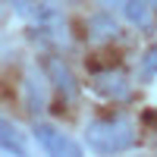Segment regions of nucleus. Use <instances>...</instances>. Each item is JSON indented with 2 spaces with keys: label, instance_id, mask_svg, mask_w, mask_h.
<instances>
[{
  "label": "nucleus",
  "instance_id": "obj_1",
  "mask_svg": "<svg viewBox=\"0 0 157 157\" xmlns=\"http://www.w3.org/2000/svg\"><path fill=\"white\" fill-rule=\"evenodd\" d=\"M135 123L129 116H101L85 126V145L98 154H116L135 145Z\"/></svg>",
  "mask_w": 157,
  "mask_h": 157
},
{
  "label": "nucleus",
  "instance_id": "obj_2",
  "mask_svg": "<svg viewBox=\"0 0 157 157\" xmlns=\"http://www.w3.org/2000/svg\"><path fill=\"white\" fill-rule=\"evenodd\" d=\"M35 141L47 154H66V157H78V154H82L78 141H72L63 129L50 126V123H35Z\"/></svg>",
  "mask_w": 157,
  "mask_h": 157
},
{
  "label": "nucleus",
  "instance_id": "obj_3",
  "mask_svg": "<svg viewBox=\"0 0 157 157\" xmlns=\"http://www.w3.org/2000/svg\"><path fill=\"white\" fill-rule=\"evenodd\" d=\"M91 85H94V91L101 98H107V101H126L129 94H132V85H129L126 72H120V69L98 72L94 78H91Z\"/></svg>",
  "mask_w": 157,
  "mask_h": 157
},
{
  "label": "nucleus",
  "instance_id": "obj_4",
  "mask_svg": "<svg viewBox=\"0 0 157 157\" xmlns=\"http://www.w3.org/2000/svg\"><path fill=\"white\" fill-rule=\"evenodd\" d=\"M47 72H50V82H54V88L60 91L63 98H75L78 85H75V78H72L69 66H66L63 60H57V57H47Z\"/></svg>",
  "mask_w": 157,
  "mask_h": 157
},
{
  "label": "nucleus",
  "instance_id": "obj_5",
  "mask_svg": "<svg viewBox=\"0 0 157 157\" xmlns=\"http://www.w3.org/2000/svg\"><path fill=\"white\" fill-rule=\"evenodd\" d=\"M123 16H126V22L138 25V29H151V22H154V3H151V0H123Z\"/></svg>",
  "mask_w": 157,
  "mask_h": 157
},
{
  "label": "nucleus",
  "instance_id": "obj_6",
  "mask_svg": "<svg viewBox=\"0 0 157 157\" xmlns=\"http://www.w3.org/2000/svg\"><path fill=\"white\" fill-rule=\"evenodd\" d=\"M44 104H47V91H44V82L35 69L25 75V107H29L35 116L44 113Z\"/></svg>",
  "mask_w": 157,
  "mask_h": 157
},
{
  "label": "nucleus",
  "instance_id": "obj_7",
  "mask_svg": "<svg viewBox=\"0 0 157 157\" xmlns=\"http://www.w3.org/2000/svg\"><path fill=\"white\" fill-rule=\"evenodd\" d=\"M116 35H120V25H116L113 16L98 13V16L88 19V38H91V41H113Z\"/></svg>",
  "mask_w": 157,
  "mask_h": 157
},
{
  "label": "nucleus",
  "instance_id": "obj_8",
  "mask_svg": "<svg viewBox=\"0 0 157 157\" xmlns=\"http://www.w3.org/2000/svg\"><path fill=\"white\" fill-rule=\"evenodd\" d=\"M0 148L10 151V154H25V138L16 129V123H10L0 116Z\"/></svg>",
  "mask_w": 157,
  "mask_h": 157
},
{
  "label": "nucleus",
  "instance_id": "obj_9",
  "mask_svg": "<svg viewBox=\"0 0 157 157\" xmlns=\"http://www.w3.org/2000/svg\"><path fill=\"white\" fill-rule=\"evenodd\" d=\"M10 3H13V13H19V16L22 19H38V13H41V0H10Z\"/></svg>",
  "mask_w": 157,
  "mask_h": 157
},
{
  "label": "nucleus",
  "instance_id": "obj_10",
  "mask_svg": "<svg viewBox=\"0 0 157 157\" xmlns=\"http://www.w3.org/2000/svg\"><path fill=\"white\" fill-rule=\"evenodd\" d=\"M145 69H148V72H157V44L145 54Z\"/></svg>",
  "mask_w": 157,
  "mask_h": 157
},
{
  "label": "nucleus",
  "instance_id": "obj_11",
  "mask_svg": "<svg viewBox=\"0 0 157 157\" xmlns=\"http://www.w3.org/2000/svg\"><path fill=\"white\" fill-rule=\"evenodd\" d=\"M98 3H101L104 10H110V6H123V0H98Z\"/></svg>",
  "mask_w": 157,
  "mask_h": 157
},
{
  "label": "nucleus",
  "instance_id": "obj_12",
  "mask_svg": "<svg viewBox=\"0 0 157 157\" xmlns=\"http://www.w3.org/2000/svg\"><path fill=\"white\" fill-rule=\"evenodd\" d=\"M151 3H154V6H157V0H151Z\"/></svg>",
  "mask_w": 157,
  "mask_h": 157
}]
</instances>
